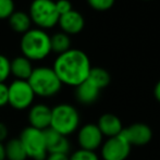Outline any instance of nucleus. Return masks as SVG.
<instances>
[{
  "label": "nucleus",
  "mask_w": 160,
  "mask_h": 160,
  "mask_svg": "<svg viewBox=\"0 0 160 160\" xmlns=\"http://www.w3.org/2000/svg\"><path fill=\"white\" fill-rule=\"evenodd\" d=\"M9 26L12 28L13 32L19 33L23 35L28 30H31L32 26V21L28 15V13L24 11H14L8 19Z\"/></svg>",
  "instance_id": "17"
},
{
  "label": "nucleus",
  "mask_w": 160,
  "mask_h": 160,
  "mask_svg": "<svg viewBox=\"0 0 160 160\" xmlns=\"http://www.w3.org/2000/svg\"><path fill=\"white\" fill-rule=\"evenodd\" d=\"M22 56L31 61H40L51 52L50 36L40 28H31L24 33L20 42Z\"/></svg>",
  "instance_id": "2"
},
{
  "label": "nucleus",
  "mask_w": 160,
  "mask_h": 160,
  "mask_svg": "<svg viewBox=\"0 0 160 160\" xmlns=\"http://www.w3.org/2000/svg\"><path fill=\"white\" fill-rule=\"evenodd\" d=\"M44 133L48 154H69L71 144L67 136L56 132L50 128L45 130Z\"/></svg>",
  "instance_id": "13"
},
{
  "label": "nucleus",
  "mask_w": 160,
  "mask_h": 160,
  "mask_svg": "<svg viewBox=\"0 0 160 160\" xmlns=\"http://www.w3.org/2000/svg\"><path fill=\"white\" fill-rule=\"evenodd\" d=\"M116 0H87L92 9L96 11H107L113 7Z\"/></svg>",
  "instance_id": "24"
},
{
  "label": "nucleus",
  "mask_w": 160,
  "mask_h": 160,
  "mask_svg": "<svg viewBox=\"0 0 160 160\" xmlns=\"http://www.w3.org/2000/svg\"><path fill=\"white\" fill-rule=\"evenodd\" d=\"M154 95L155 98L160 102V80L157 82V84L155 85V88H154Z\"/></svg>",
  "instance_id": "29"
},
{
  "label": "nucleus",
  "mask_w": 160,
  "mask_h": 160,
  "mask_svg": "<svg viewBox=\"0 0 160 160\" xmlns=\"http://www.w3.org/2000/svg\"><path fill=\"white\" fill-rule=\"evenodd\" d=\"M144 1H152V0H144Z\"/></svg>",
  "instance_id": "31"
},
{
  "label": "nucleus",
  "mask_w": 160,
  "mask_h": 160,
  "mask_svg": "<svg viewBox=\"0 0 160 160\" xmlns=\"http://www.w3.org/2000/svg\"><path fill=\"white\" fill-rule=\"evenodd\" d=\"M9 135V130L8 127L6 125V123L0 122V143H3Z\"/></svg>",
  "instance_id": "27"
},
{
  "label": "nucleus",
  "mask_w": 160,
  "mask_h": 160,
  "mask_svg": "<svg viewBox=\"0 0 160 160\" xmlns=\"http://www.w3.org/2000/svg\"><path fill=\"white\" fill-rule=\"evenodd\" d=\"M28 15L32 23L36 24L37 28L44 31L55 28L60 17L53 0H33Z\"/></svg>",
  "instance_id": "5"
},
{
  "label": "nucleus",
  "mask_w": 160,
  "mask_h": 160,
  "mask_svg": "<svg viewBox=\"0 0 160 160\" xmlns=\"http://www.w3.org/2000/svg\"><path fill=\"white\" fill-rule=\"evenodd\" d=\"M97 127L100 130L102 136L108 138L118 136L123 131L122 121L113 113H103L102 116L99 117Z\"/></svg>",
  "instance_id": "14"
},
{
  "label": "nucleus",
  "mask_w": 160,
  "mask_h": 160,
  "mask_svg": "<svg viewBox=\"0 0 160 160\" xmlns=\"http://www.w3.org/2000/svg\"><path fill=\"white\" fill-rule=\"evenodd\" d=\"M45 160H69L67 154H48Z\"/></svg>",
  "instance_id": "28"
},
{
  "label": "nucleus",
  "mask_w": 160,
  "mask_h": 160,
  "mask_svg": "<svg viewBox=\"0 0 160 160\" xmlns=\"http://www.w3.org/2000/svg\"><path fill=\"white\" fill-rule=\"evenodd\" d=\"M35 97L28 81L14 80L8 85V105L14 110L23 111L28 109L33 105Z\"/></svg>",
  "instance_id": "7"
},
{
  "label": "nucleus",
  "mask_w": 160,
  "mask_h": 160,
  "mask_svg": "<svg viewBox=\"0 0 160 160\" xmlns=\"http://www.w3.org/2000/svg\"><path fill=\"white\" fill-rule=\"evenodd\" d=\"M33 70L34 68L32 65V61L24 56H18L10 61L11 75L14 76L15 80L28 81Z\"/></svg>",
  "instance_id": "16"
},
{
  "label": "nucleus",
  "mask_w": 160,
  "mask_h": 160,
  "mask_svg": "<svg viewBox=\"0 0 160 160\" xmlns=\"http://www.w3.org/2000/svg\"><path fill=\"white\" fill-rule=\"evenodd\" d=\"M10 75V60L8 57L0 53V83H4Z\"/></svg>",
  "instance_id": "23"
},
{
  "label": "nucleus",
  "mask_w": 160,
  "mask_h": 160,
  "mask_svg": "<svg viewBox=\"0 0 160 160\" xmlns=\"http://www.w3.org/2000/svg\"><path fill=\"white\" fill-rule=\"evenodd\" d=\"M121 135L131 146H145L152 141V130L145 123L137 122L123 128Z\"/></svg>",
  "instance_id": "10"
},
{
  "label": "nucleus",
  "mask_w": 160,
  "mask_h": 160,
  "mask_svg": "<svg viewBox=\"0 0 160 160\" xmlns=\"http://www.w3.org/2000/svg\"><path fill=\"white\" fill-rule=\"evenodd\" d=\"M69 160H99V157L95 152L80 148V149L72 152L71 156H69Z\"/></svg>",
  "instance_id": "21"
},
{
  "label": "nucleus",
  "mask_w": 160,
  "mask_h": 160,
  "mask_svg": "<svg viewBox=\"0 0 160 160\" xmlns=\"http://www.w3.org/2000/svg\"><path fill=\"white\" fill-rule=\"evenodd\" d=\"M35 96L50 98L56 96L62 88V83L55 73L52 68H34L32 74L28 80Z\"/></svg>",
  "instance_id": "3"
},
{
  "label": "nucleus",
  "mask_w": 160,
  "mask_h": 160,
  "mask_svg": "<svg viewBox=\"0 0 160 160\" xmlns=\"http://www.w3.org/2000/svg\"><path fill=\"white\" fill-rule=\"evenodd\" d=\"M19 139L23 146L28 158L33 160H45L48 155L46 148L44 131L32 127H26L21 132Z\"/></svg>",
  "instance_id": "6"
},
{
  "label": "nucleus",
  "mask_w": 160,
  "mask_h": 160,
  "mask_svg": "<svg viewBox=\"0 0 160 160\" xmlns=\"http://www.w3.org/2000/svg\"><path fill=\"white\" fill-rule=\"evenodd\" d=\"M55 3H56V9H57L59 15L65 14V13L73 10L72 9V3L69 0H58V1H55Z\"/></svg>",
  "instance_id": "25"
},
{
  "label": "nucleus",
  "mask_w": 160,
  "mask_h": 160,
  "mask_svg": "<svg viewBox=\"0 0 160 160\" xmlns=\"http://www.w3.org/2000/svg\"><path fill=\"white\" fill-rule=\"evenodd\" d=\"M100 147L102 160H127L130 156L132 146L120 134L118 136L107 138Z\"/></svg>",
  "instance_id": "8"
},
{
  "label": "nucleus",
  "mask_w": 160,
  "mask_h": 160,
  "mask_svg": "<svg viewBox=\"0 0 160 160\" xmlns=\"http://www.w3.org/2000/svg\"><path fill=\"white\" fill-rule=\"evenodd\" d=\"M78 143L81 149L95 152L103 143V136L95 123H86L78 128Z\"/></svg>",
  "instance_id": "9"
},
{
  "label": "nucleus",
  "mask_w": 160,
  "mask_h": 160,
  "mask_svg": "<svg viewBox=\"0 0 160 160\" xmlns=\"http://www.w3.org/2000/svg\"><path fill=\"white\" fill-rule=\"evenodd\" d=\"M8 105V85L0 83V107Z\"/></svg>",
  "instance_id": "26"
},
{
  "label": "nucleus",
  "mask_w": 160,
  "mask_h": 160,
  "mask_svg": "<svg viewBox=\"0 0 160 160\" xmlns=\"http://www.w3.org/2000/svg\"><path fill=\"white\" fill-rule=\"evenodd\" d=\"M0 160H6V152H4L3 143H0Z\"/></svg>",
  "instance_id": "30"
},
{
  "label": "nucleus",
  "mask_w": 160,
  "mask_h": 160,
  "mask_svg": "<svg viewBox=\"0 0 160 160\" xmlns=\"http://www.w3.org/2000/svg\"><path fill=\"white\" fill-rule=\"evenodd\" d=\"M58 25L61 28V32L68 34L69 36L80 34L85 26V19L76 10H71L70 12L59 17Z\"/></svg>",
  "instance_id": "12"
},
{
  "label": "nucleus",
  "mask_w": 160,
  "mask_h": 160,
  "mask_svg": "<svg viewBox=\"0 0 160 160\" xmlns=\"http://www.w3.org/2000/svg\"><path fill=\"white\" fill-rule=\"evenodd\" d=\"M50 46L51 52L61 55L71 49V37L63 32H58L50 36Z\"/></svg>",
  "instance_id": "20"
},
{
  "label": "nucleus",
  "mask_w": 160,
  "mask_h": 160,
  "mask_svg": "<svg viewBox=\"0 0 160 160\" xmlns=\"http://www.w3.org/2000/svg\"><path fill=\"white\" fill-rule=\"evenodd\" d=\"M52 69L62 85L76 87L87 80L92 65L88 56L84 51L71 48L58 55Z\"/></svg>",
  "instance_id": "1"
},
{
  "label": "nucleus",
  "mask_w": 160,
  "mask_h": 160,
  "mask_svg": "<svg viewBox=\"0 0 160 160\" xmlns=\"http://www.w3.org/2000/svg\"><path fill=\"white\" fill-rule=\"evenodd\" d=\"M87 80L91 83H93L97 88H99L101 91V89L106 88V87L110 84V82H111V76H110L109 72L106 69H103V68L92 67Z\"/></svg>",
  "instance_id": "19"
},
{
  "label": "nucleus",
  "mask_w": 160,
  "mask_h": 160,
  "mask_svg": "<svg viewBox=\"0 0 160 160\" xmlns=\"http://www.w3.org/2000/svg\"><path fill=\"white\" fill-rule=\"evenodd\" d=\"M80 123V113L74 106L70 103H59L51 108V121L49 128L56 132L68 137L78 130Z\"/></svg>",
  "instance_id": "4"
},
{
  "label": "nucleus",
  "mask_w": 160,
  "mask_h": 160,
  "mask_svg": "<svg viewBox=\"0 0 160 160\" xmlns=\"http://www.w3.org/2000/svg\"><path fill=\"white\" fill-rule=\"evenodd\" d=\"M15 4L13 0H0V20L9 19L14 12Z\"/></svg>",
  "instance_id": "22"
},
{
  "label": "nucleus",
  "mask_w": 160,
  "mask_h": 160,
  "mask_svg": "<svg viewBox=\"0 0 160 160\" xmlns=\"http://www.w3.org/2000/svg\"><path fill=\"white\" fill-rule=\"evenodd\" d=\"M6 160H26L28 156L25 154L23 146L20 142L19 137L11 138L4 144Z\"/></svg>",
  "instance_id": "18"
},
{
  "label": "nucleus",
  "mask_w": 160,
  "mask_h": 160,
  "mask_svg": "<svg viewBox=\"0 0 160 160\" xmlns=\"http://www.w3.org/2000/svg\"><path fill=\"white\" fill-rule=\"evenodd\" d=\"M100 89L97 88L93 83L88 80L81 83L78 86L75 87V98L80 103L88 106L94 103L98 99Z\"/></svg>",
  "instance_id": "15"
},
{
  "label": "nucleus",
  "mask_w": 160,
  "mask_h": 160,
  "mask_svg": "<svg viewBox=\"0 0 160 160\" xmlns=\"http://www.w3.org/2000/svg\"><path fill=\"white\" fill-rule=\"evenodd\" d=\"M28 120L30 125L34 128L45 131L50 127L51 108L45 103H33L28 108Z\"/></svg>",
  "instance_id": "11"
}]
</instances>
